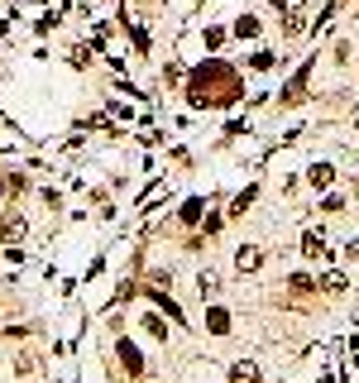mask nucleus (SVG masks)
Listing matches in <instances>:
<instances>
[{"instance_id": "f3484780", "label": "nucleus", "mask_w": 359, "mask_h": 383, "mask_svg": "<svg viewBox=\"0 0 359 383\" xmlns=\"http://www.w3.org/2000/svg\"><path fill=\"white\" fill-rule=\"evenodd\" d=\"M144 5H154V0H144Z\"/></svg>"}, {"instance_id": "1a4fd4ad", "label": "nucleus", "mask_w": 359, "mask_h": 383, "mask_svg": "<svg viewBox=\"0 0 359 383\" xmlns=\"http://www.w3.org/2000/svg\"><path fill=\"white\" fill-rule=\"evenodd\" d=\"M24 192H29V183H24L19 173H10V178H5V196H24Z\"/></svg>"}, {"instance_id": "6e6552de", "label": "nucleus", "mask_w": 359, "mask_h": 383, "mask_svg": "<svg viewBox=\"0 0 359 383\" xmlns=\"http://www.w3.org/2000/svg\"><path fill=\"white\" fill-rule=\"evenodd\" d=\"M206 326H211L216 335H225V331H230V316H225L220 307H211V311H206Z\"/></svg>"}, {"instance_id": "423d86ee", "label": "nucleus", "mask_w": 359, "mask_h": 383, "mask_svg": "<svg viewBox=\"0 0 359 383\" xmlns=\"http://www.w3.org/2000/svg\"><path fill=\"white\" fill-rule=\"evenodd\" d=\"M307 183H311L316 192H321V187H331V183H336V168H331V163H316V168L307 173Z\"/></svg>"}, {"instance_id": "39448f33", "label": "nucleus", "mask_w": 359, "mask_h": 383, "mask_svg": "<svg viewBox=\"0 0 359 383\" xmlns=\"http://www.w3.org/2000/svg\"><path fill=\"white\" fill-rule=\"evenodd\" d=\"M24 225H29V220H24V216H14V211H10V216H5V220H0V240H19V235H24Z\"/></svg>"}, {"instance_id": "dca6fc26", "label": "nucleus", "mask_w": 359, "mask_h": 383, "mask_svg": "<svg viewBox=\"0 0 359 383\" xmlns=\"http://www.w3.org/2000/svg\"><path fill=\"white\" fill-rule=\"evenodd\" d=\"M355 134H359V115H355Z\"/></svg>"}, {"instance_id": "f257e3e1", "label": "nucleus", "mask_w": 359, "mask_h": 383, "mask_svg": "<svg viewBox=\"0 0 359 383\" xmlns=\"http://www.w3.org/2000/svg\"><path fill=\"white\" fill-rule=\"evenodd\" d=\"M235 269H240V273L264 269V249H259V245H240V249H235Z\"/></svg>"}, {"instance_id": "0eeeda50", "label": "nucleus", "mask_w": 359, "mask_h": 383, "mask_svg": "<svg viewBox=\"0 0 359 383\" xmlns=\"http://www.w3.org/2000/svg\"><path fill=\"white\" fill-rule=\"evenodd\" d=\"M235 39H259V19L254 14H240L235 19Z\"/></svg>"}, {"instance_id": "4468645a", "label": "nucleus", "mask_w": 359, "mask_h": 383, "mask_svg": "<svg viewBox=\"0 0 359 383\" xmlns=\"http://www.w3.org/2000/svg\"><path fill=\"white\" fill-rule=\"evenodd\" d=\"M278 10H292V5H307V0H273Z\"/></svg>"}, {"instance_id": "f8f14e48", "label": "nucleus", "mask_w": 359, "mask_h": 383, "mask_svg": "<svg viewBox=\"0 0 359 383\" xmlns=\"http://www.w3.org/2000/svg\"><path fill=\"white\" fill-rule=\"evenodd\" d=\"M249 201H254V192L245 187L240 196H235V201H230V216H245V206H249Z\"/></svg>"}, {"instance_id": "7ed1b4c3", "label": "nucleus", "mask_w": 359, "mask_h": 383, "mask_svg": "<svg viewBox=\"0 0 359 383\" xmlns=\"http://www.w3.org/2000/svg\"><path fill=\"white\" fill-rule=\"evenodd\" d=\"M230 383H264V369L254 360H240V364H230Z\"/></svg>"}, {"instance_id": "20e7f679", "label": "nucleus", "mask_w": 359, "mask_h": 383, "mask_svg": "<svg viewBox=\"0 0 359 383\" xmlns=\"http://www.w3.org/2000/svg\"><path fill=\"white\" fill-rule=\"evenodd\" d=\"M302 254H307V259H321V254H326V235H321L316 225L302 235Z\"/></svg>"}, {"instance_id": "2eb2a0df", "label": "nucleus", "mask_w": 359, "mask_h": 383, "mask_svg": "<svg viewBox=\"0 0 359 383\" xmlns=\"http://www.w3.org/2000/svg\"><path fill=\"white\" fill-rule=\"evenodd\" d=\"M350 259H355V264H359V245H350Z\"/></svg>"}, {"instance_id": "ddd939ff", "label": "nucleus", "mask_w": 359, "mask_h": 383, "mask_svg": "<svg viewBox=\"0 0 359 383\" xmlns=\"http://www.w3.org/2000/svg\"><path fill=\"white\" fill-rule=\"evenodd\" d=\"M321 287H326V292H340V287H345V273H326Z\"/></svg>"}, {"instance_id": "f03ea898", "label": "nucleus", "mask_w": 359, "mask_h": 383, "mask_svg": "<svg viewBox=\"0 0 359 383\" xmlns=\"http://www.w3.org/2000/svg\"><path fill=\"white\" fill-rule=\"evenodd\" d=\"M307 29V5H292V10H283V39H297Z\"/></svg>"}, {"instance_id": "9d476101", "label": "nucleus", "mask_w": 359, "mask_h": 383, "mask_svg": "<svg viewBox=\"0 0 359 383\" xmlns=\"http://www.w3.org/2000/svg\"><path fill=\"white\" fill-rule=\"evenodd\" d=\"M225 34H230V29H220V24H211V29H206V48H220V43H225Z\"/></svg>"}, {"instance_id": "9b49d317", "label": "nucleus", "mask_w": 359, "mask_h": 383, "mask_svg": "<svg viewBox=\"0 0 359 383\" xmlns=\"http://www.w3.org/2000/svg\"><path fill=\"white\" fill-rule=\"evenodd\" d=\"M144 331H149V335H158V340H168V326H163L158 316H144Z\"/></svg>"}]
</instances>
